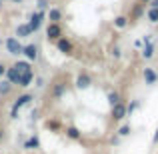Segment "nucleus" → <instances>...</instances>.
Segmentation results:
<instances>
[{
    "mask_svg": "<svg viewBox=\"0 0 158 154\" xmlns=\"http://www.w3.org/2000/svg\"><path fill=\"white\" fill-rule=\"evenodd\" d=\"M32 100H34V94H30V92H24V94H20V96H16V100L12 102V108H10V118L16 120L18 118L20 108L26 106V104H30Z\"/></svg>",
    "mask_w": 158,
    "mask_h": 154,
    "instance_id": "nucleus-1",
    "label": "nucleus"
},
{
    "mask_svg": "<svg viewBox=\"0 0 158 154\" xmlns=\"http://www.w3.org/2000/svg\"><path fill=\"white\" fill-rule=\"evenodd\" d=\"M4 48H6V52L10 54V56H20L24 50V44L20 42L16 36H10V38L4 40Z\"/></svg>",
    "mask_w": 158,
    "mask_h": 154,
    "instance_id": "nucleus-2",
    "label": "nucleus"
},
{
    "mask_svg": "<svg viewBox=\"0 0 158 154\" xmlns=\"http://www.w3.org/2000/svg\"><path fill=\"white\" fill-rule=\"evenodd\" d=\"M110 116H112L114 122H122V120L128 116V104L124 102V100H120L118 104H114L112 110H110Z\"/></svg>",
    "mask_w": 158,
    "mask_h": 154,
    "instance_id": "nucleus-3",
    "label": "nucleus"
},
{
    "mask_svg": "<svg viewBox=\"0 0 158 154\" xmlns=\"http://www.w3.org/2000/svg\"><path fill=\"white\" fill-rule=\"evenodd\" d=\"M44 18H46V14H44L42 10H36V12H32L30 16H28V26H30V30H32V34L34 32H38L40 28H42V22H44Z\"/></svg>",
    "mask_w": 158,
    "mask_h": 154,
    "instance_id": "nucleus-4",
    "label": "nucleus"
},
{
    "mask_svg": "<svg viewBox=\"0 0 158 154\" xmlns=\"http://www.w3.org/2000/svg\"><path fill=\"white\" fill-rule=\"evenodd\" d=\"M66 90H68V82H66V80H56L50 86V98H52L54 102H58L66 94Z\"/></svg>",
    "mask_w": 158,
    "mask_h": 154,
    "instance_id": "nucleus-5",
    "label": "nucleus"
},
{
    "mask_svg": "<svg viewBox=\"0 0 158 154\" xmlns=\"http://www.w3.org/2000/svg\"><path fill=\"white\" fill-rule=\"evenodd\" d=\"M74 86H76L78 90H88L90 86H92V76H90L88 72H78L76 78H74Z\"/></svg>",
    "mask_w": 158,
    "mask_h": 154,
    "instance_id": "nucleus-6",
    "label": "nucleus"
},
{
    "mask_svg": "<svg viewBox=\"0 0 158 154\" xmlns=\"http://www.w3.org/2000/svg\"><path fill=\"white\" fill-rule=\"evenodd\" d=\"M56 50L60 54H66V56H72L74 54V44L70 38H66V36H62L60 40H56Z\"/></svg>",
    "mask_w": 158,
    "mask_h": 154,
    "instance_id": "nucleus-7",
    "label": "nucleus"
},
{
    "mask_svg": "<svg viewBox=\"0 0 158 154\" xmlns=\"http://www.w3.org/2000/svg\"><path fill=\"white\" fill-rule=\"evenodd\" d=\"M22 56L26 58L28 62H36V60H38V56H40V48H38V44H34V42L26 44V46H24V50H22Z\"/></svg>",
    "mask_w": 158,
    "mask_h": 154,
    "instance_id": "nucleus-8",
    "label": "nucleus"
},
{
    "mask_svg": "<svg viewBox=\"0 0 158 154\" xmlns=\"http://www.w3.org/2000/svg\"><path fill=\"white\" fill-rule=\"evenodd\" d=\"M46 38L52 40V42H56V40L62 38V26H60V24L48 22V26H46Z\"/></svg>",
    "mask_w": 158,
    "mask_h": 154,
    "instance_id": "nucleus-9",
    "label": "nucleus"
},
{
    "mask_svg": "<svg viewBox=\"0 0 158 154\" xmlns=\"http://www.w3.org/2000/svg\"><path fill=\"white\" fill-rule=\"evenodd\" d=\"M142 78H144V84L146 86H154L158 82V72L154 68H150V66H146V68L142 70Z\"/></svg>",
    "mask_w": 158,
    "mask_h": 154,
    "instance_id": "nucleus-10",
    "label": "nucleus"
},
{
    "mask_svg": "<svg viewBox=\"0 0 158 154\" xmlns=\"http://www.w3.org/2000/svg\"><path fill=\"white\" fill-rule=\"evenodd\" d=\"M40 138L36 134H32V136H28L26 140H24V144H22V148L24 150H40Z\"/></svg>",
    "mask_w": 158,
    "mask_h": 154,
    "instance_id": "nucleus-11",
    "label": "nucleus"
},
{
    "mask_svg": "<svg viewBox=\"0 0 158 154\" xmlns=\"http://www.w3.org/2000/svg\"><path fill=\"white\" fill-rule=\"evenodd\" d=\"M6 78L8 82H10L12 86H18V80H20V72L14 68V66H6Z\"/></svg>",
    "mask_w": 158,
    "mask_h": 154,
    "instance_id": "nucleus-12",
    "label": "nucleus"
},
{
    "mask_svg": "<svg viewBox=\"0 0 158 154\" xmlns=\"http://www.w3.org/2000/svg\"><path fill=\"white\" fill-rule=\"evenodd\" d=\"M62 132H64L66 138H70V140H82V132L78 130L76 126H66Z\"/></svg>",
    "mask_w": 158,
    "mask_h": 154,
    "instance_id": "nucleus-13",
    "label": "nucleus"
},
{
    "mask_svg": "<svg viewBox=\"0 0 158 154\" xmlns=\"http://www.w3.org/2000/svg\"><path fill=\"white\" fill-rule=\"evenodd\" d=\"M46 18H48V22H52V24H60L62 10H60V8H50V10H48V14H46Z\"/></svg>",
    "mask_w": 158,
    "mask_h": 154,
    "instance_id": "nucleus-14",
    "label": "nucleus"
},
{
    "mask_svg": "<svg viewBox=\"0 0 158 154\" xmlns=\"http://www.w3.org/2000/svg\"><path fill=\"white\" fill-rule=\"evenodd\" d=\"M32 80H34V70H32V72H24V74H20L18 86L20 88H28V86L32 84Z\"/></svg>",
    "mask_w": 158,
    "mask_h": 154,
    "instance_id": "nucleus-15",
    "label": "nucleus"
},
{
    "mask_svg": "<svg viewBox=\"0 0 158 154\" xmlns=\"http://www.w3.org/2000/svg\"><path fill=\"white\" fill-rule=\"evenodd\" d=\"M28 36H32V30H30V26H28L26 22L24 24H18L16 26V38H28Z\"/></svg>",
    "mask_w": 158,
    "mask_h": 154,
    "instance_id": "nucleus-16",
    "label": "nucleus"
},
{
    "mask_svg": "<svg viewBox=\"0 0 158 154\" xmlns=\"http://www.w3.org/2000/svg\"><path fill=\"white\" fill-rule=\"evenodd\" d=\"M12 66H14V68L18 70L20 74H24V72H32V64H30L28 60H16Z\"/></svg>",
    "mask_w": 158,
    "mask_h": 154,
    "instance_id": "nucleus-17",
    "label": "nucleus"
},
{
    "mask_svg": "<svg viewBox=\"0 0 158 154\" xmlns=\"http://www.w3.org/2000/svg\"><path fill=\"white\" fill-rule=\"evenodd\" d=\"M44 126H46L50 132H60V130H64V128H62V122H60V120H56V118H48L46 122H44Z\"/></svg>",
    "mask_w": 158,
    "mask_h": 154,
    "instance_id": "nucleus-18",
    "label": "nucleus"
},
{
    "mask_svg": "<svg viewBox=\"0 0 158 154\" xmlns=\"http://www.w3.org/2000/svg\"><path fill=\"white\" fill-rule=\"evenodd\" d=\"M128 24H130V18L124 16V14H120V16H116V18H114V28H118V30H124Z\"/></svg>",
    "mask_w": 158,
    "mask_h": 154,
    "instance_id": "nucleus-19",
    "label": "nucleus"
},
{
    "mask_svg": "<svg viewBox=\"0 0 158 154\" xmlns=\"http://www.w3.org/2000/svg\"><path fill=\"white\" fill-rule=\"evenodd\" d=\"M154 52H156V46H154V42H148V44H144V48H142V58H144V60H150V58L154 56Z\"/></svg>",
    "mask_w": 158,
    "mask_h": 154,
    "instance_id": "nucleus-20",
    "label": "nucleus"
},
{
    "mask_svg": "<svg viewBox=\"0 0 158 154\" xmlns=\"http://www.w3.org/2000/svg\"><path fill=\"white\" fill-rule=\"evenodd\" d=\"M106 100H108V104H110V108H112L114 104H118L120 100H122V96H120L118 90H110V92L106 94Z\"/></svg>",
    "mask_w": 158,
    "mask_h": 154,
    "instance_id": "nucleus-21",
    "label": "nucleus"
},
{
    "mask_svg": "<svg viewBox=\"0 0 158 154\" xmlns=\"http://www.w3.org/2000/svg\"><path fill=\"white\" fill-rule=\"evenodd\" d=\"M12 88H14V86H12L6 78H2V80H0V96H8V94L12 92Z\"/></svg>",
    "mask_w": 158,
    "mask_h": 154,
    "instance_id": "nucleus-22",
    "label": "nucleus"
},
{
    "mask_svg": "<svg viewBox=\"0 0 158 154\" xmlns=\"http://www.w3.org/2000/svg\"><path fill=\"white\" fill-rule=\"evenodd\" d=\"M146 18H148V22H152V24H156L158 22V8H148L146 10Z\"/></svg>",
    "mask_w": 158,
    "mask_h": 154,
    "instance_id": "nucleus-23",
    "label": "nucleus"
},
{
    "mask_svg": "<svg viewBox=\"0 0 158 154\" xmlns=\"http://www.w3.org/2000/svg\"><path fill=\"white\" fill-rule=\"evenodd\" d=\"M132 132V128H130V124H122V126L118 128V130H116V134L120 136V138H124V136H128Z\"/></svg>",
    "mask_w": 158,
    "mask_h": 154,
    "instance_id": "nucleus-24",
    "label": "nucleus"
},
{
    "mask_svg": "<svg viewBox=\"0 0 158 154\" xmlns=\"http://www.w3.org/2000/svg\"><path fill=\"white\" fill-rule=\"evenodd\" d=\"M138 106H140V104H138V100H134V102H130V104H128V116H130V114H132V112H134Z\"/></svg>",
    "mask_w": 158,
    "mask_h": 154,
    "instance_id": "nucleus-25",
    "label": "nucleus"
},
{
    "mask_svg": "<svg viewBox=\"0 0 158 154\" xmlns=\"http://www.w3.org/2000/svg\"><path fill=\"white\" fill-rule=\"evenodd\" d=\"M112 56H114L116 60H118V58L122 56V52H120V48H118V46H114V48H112Z\"/></svg>",
    "mask_w": 158,
    "mask_h": 154,
    "instance_id": "nucleus-26",
    "label": "nucleus"
},
{
    "mask_svg": "<svg viewBox=\"0 0 158 154\" xmlns=\"http://www.w3.org/2000/svg\"><path fill=\"white\" fill-rule=\"evenodd\" d=\"M4 76H6V66L0 62V78H4Z\"/></svg>",
    "mask_w": 158,
    "mask_h": 154,
    "instance_id": "nucleus-27",
    "label": "nucleus"
},
{
    "mask_svg": "<svg viewBox=\"0 0 158 154\" xmlns=\"http://www.w3.org/2000/svg\"><path fill=\"white\" fill-rule=\"evenodd\" d=\"M46 0H38V10H44V8H46Z\"/></svg>",
    "mask_w": 158,
    "mask_h": 154,
    "instance_id": "nucleus-28",
    "label": "nucleus"
},
{
    "mask_svg": "<svg viewBox=\"0 0 158 154\" xmlns=\"http://www.w3.org/2000/svg\"><path fill=\"white\" fill-rule=\"evenodd\" d=\"M36 86H38V88H42V86H44V78H36Z\"/></svg>",
    "mask_w": 158,
    "mask_h": 154,
    "instance_id": "nucleus-29",
    "label": "nucleus"
},
{
    "mask_svg": "<svg viewBox=\"0 0 158 154\" xmlns=\"http://www.w3.org/2000/svg\"><path fill=\"white\" fill-rule=\"evenodd\" d=\"M4 136H6V130H4V126H0V142L4 140Z\"/></svg>",
    "mask_w": 158,
    "mask_h": 154,
    "instance_id": "nucleus-30",
    "label": "nucleus"
},
{
    "mask_svg": "<svg viewBox=\"0 0 158 154\" xmlns=\"http://www.w3.org/2000/svg\"><path fill=\"white\" fill-rule=\"evenodd\" d=\"M150 6H152V8H158V0H152V2H150Z\"/></svg>",
    "mask_w": 158,
    "mask_h": 154,
    "instance_id": "nucleus-31",
    "label": "nucleus"
},
{
    "mask_svg": "<svg viewBox=\"0 0 158 154\" xmlns=\"http://www.w3.org/2000/svg\"><path fill=\"white\" fill-rule=\"evenodd\" d=\"M8 2H14V4H20L22 0H8Z\"/></svg>",
    "mask_w": 158,
    "mask_h": 154,
    "instance_id": "nucleus-32",
    "label": "nucleus"
},
{
    "mask_svg": "<svg viewBox=\"0 0 158 154\" xmlns=\"http://www.w3.org/2000/svg\"><path fill=\"white\" fill-rule=\"evenodd\" d=\"M148 2H152V0H140V4H148Z\"/></svg>",
    "mask_w": 158,
    "mask_h": 154,
    "instance_id": "nucleus-33",
    "label": "nucleus"
}]
</instances>
